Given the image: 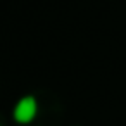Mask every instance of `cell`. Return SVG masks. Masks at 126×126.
Returning <instances> with one entry per match:
<instances>
[{
  "instance_id": "1",
  "label": "cell",
  "mask_w": 126,
  "mask_h": 126,
  "mask_svg": "<svg viewBox=\"0 0 126 126\" xmlns=\"http://www.w3.org/2000/svg\"><path fill=\"white\" fill-rule=\"evenodd\" d=\"M38 114V102L33 95H26L23 97L16 105H14V110H12V116L16 119V123L19 124H28L31 123Z\"/></svg>"
}]
</instances>
